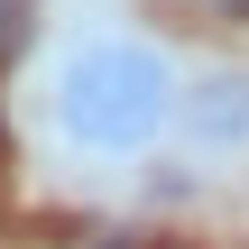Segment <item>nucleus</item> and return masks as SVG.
<instances>
[{
    "mask_svg": "<svg viewBox=\"0 0 249 249\" xmlns=\"http://www.w3.org/2000/svg\"><path fill=\"white\" fill-rule=\"evenodd\" d=\"M176 111H185L176 65H166L148 37H120V28L74 37V46L55 55V74H46V120H55V139H65L74 157H92V166L148 157V148L176 129Z\"/></svg>",
    "mask_w": 249,
    "mask_h": 249,
    "instance_id": "nucleus-1",
    "label": "nucleus"
},
{
    "mask_svg": "<svg viewBox=\"0 0 249 249\" xmlns=\"http://www.w3.org/2000/svg\"><path fill=\"white\" fill-rule=\"evenodd\" d=\"M176 129L203 157H249V74H203L176 111Z\"/></svg>",
    "mask_w": 249,
    "mask_h": 249,
    "instance_id": "nucleus-2",
    "label": "nucleus"
},
{
    "mask_svg": "<svg viewBox=\"0 0 249 249\" xmlns=\"http://www.w3.org/2000/svg\"><path fill=\"white\" fill-rule=\"evenodd\" d=\"M194 9H213V18H249V0H194Z\"/></svg>",
    "mask_w": 249,
    "mask_h": 249,
    "instance_id": "nucleus-3",
    "label": "nucleus"
}]
</instances>
